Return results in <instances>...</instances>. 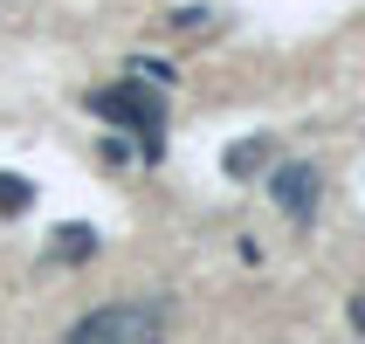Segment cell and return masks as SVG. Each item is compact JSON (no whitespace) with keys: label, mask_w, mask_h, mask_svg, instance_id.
<instances>
[{"label":"cell","mask_w":365,"mask_h":344,"mask_svg":"<svg viewBox=\"0 0 365 344\" xmlns=\"http://www.w3.org/2000/svg\"><path fill=\"white\" fill-rule=\"evenodd\" d=\"M90 248H97V234H90V227H62V234H56V262H83Z\"/></svg>","instance_id":"obj_6"},{"label":"cell","mask_w":365,"mask_h":344,"mask_svg":"<svg viewBox=\"0 0 365 344\" xmlns=\"http://www.w3.org/2000/svg\"><path fill=\"white\" fill-rule=\"evenodd\" d=\"M28 207H35V186L21 172H0V214H28Z\"/></svg>","instance_id":"obj_5"},{"label":"cell","mask_w":365,"mask_h":344,"mask_svg":"<svg viewBox=\"0 0 365 344\" xmlns=\"http://www.w3.org/2000/svg\"><path fill=\"white\" fill-rule=\"evenodd\" d=\"M269 200L283 207L297 227H310L317 221V200H324V179H317V165H304V159H283L276 172H269Z\"/></svg>","instance_id":"obj_3"},{"label":"cell","mask_w":365,"mask_h":344,"mask_svg":"<svg viewBox=\"0 0 365 344\" xmlns=\"http://www.w3.org/2000/svg\"><path fill=\"white\" fill-rule=\"evenodd\" d=\"M221 165H227V179H255L262 165H276V138H248V145H235Z\"/></svg>","instance_id":"obj_4"},{"label":"cell","mask_w":365,"mask_h":344,"mask_svg":"<svg viewBox=\"0 0 365 344\" xmlns=\"http://www.w3.org/2000/svg\"><path fill=\"white\" fill-rule=\"evenodd\" d=\"M69 344H165V310L159 303H103L69 330Z\"/></svg>","instance_id":"obj_2"},{"label":"cell","mask_w":365,"mask_h":344,"mask_svg":"<svg viewBox=\"0 0 365 344\" xmlns=\"http://www.w3.org/2000/svg\"><path fill=\"white\" fill-rule=\"evenodd\" d=\"M351 330H359V338H365V289H359V296H351Z\"/></svg>","instance_id":"obj_7"},{"label":"cell","mask_w":365,"mask_h":344,"mask_svg":"<svg viewBox=\"0 0 365 344\" xmlns=\"http://www.w3.org/2000/svg\"><path fill=\"white\" fill-rule=\"evenodd\" d=\"M90 110H97L103 124H118V131H138L145 159L165 152V83H145L138 69H131V76L110 83V90H90Z\"/></svg>","instance_id":"obj_1"}]
</instances>
